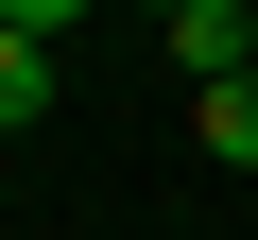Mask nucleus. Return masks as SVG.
<instances>
[{
  "label": "nucleus",
  "mask_w": 258,
  "mask_h": 240,
  "mask_svg": "<svg viewBox=\"0 0 258 240\" xmlns=\"http://www.w3.org/2000/svg\"><path fill=\"white\" fill-rule=\"evenodd\" d=\"M155 52H172L189 86H241V69H258V0H172V18H155Z\"/></svg>",
  "instance_id": "nucleus-1"
},
{
  "label": "nucleus",
  "mask_w": 258,
  "mask_h": 240,
  "mask_svg": "<svg viewBox=\"0 0 258 240\" xmlns=\"http://www.w3.org/2000/svg\"><path fill=\"white\" fill-rule=\"evenodd\" d=\"M189 138H207V172H258V69L241 86H189Z\"/></svg>",
  "instance_id": "nucleus-2"
},
{
  "label": "nucleus",
  "mask_w": 258,
  "mask_h": 240,
  "mask_svg": "<svg viewBox=\"0 0 258 240\" xmlns=\"http://www.w3.org/2000/svg\"><path fill=\"white\" fill-rule=\"evenodd\" d=\"M52 86H69L52 35H0V120H52Z\"/></svg>",
  "instance_id": "nucleus-3"
},
{
  "label": "nucleus",
  "mask_w": 258,
  "mask_h": 240,
  "mask_svg": "<svg viewBox=\"0 0 258 240\" xmlns=\"http://www.w3.org/2000/svg\"><path fill=\"white\" fill-rule=\"evenodd\" d=\"M69 18H86V0H0V35H52V52H69Z\"/></svg>",
  "instance_id": "nucleus-4"
},
{
  "label": "nucleus",
  "mask_w": 258,
  "mask_h": 240,
  "mask_svg": "<svg viewBox=\"0 0 258 240\" xmlns=\"http://www.w3.org/2000/svg\"><path fill=\"white\" fill-rule=\"evenodd\" d=\"M155 18H172V0H155Z\"/></svg>",
  "instance_id": "nucleus-5"
}]
</instances>
